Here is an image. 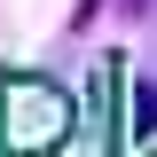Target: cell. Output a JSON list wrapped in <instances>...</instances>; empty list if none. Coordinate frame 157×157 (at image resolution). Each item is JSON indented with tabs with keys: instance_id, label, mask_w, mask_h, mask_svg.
<instances>
[{
	"instance_id": "6da1fadb",
	"label": "cell",
	"mask_w": 157,
	"mask_h": 157,
	"mask_svg": "<svg viewBox=\"0 0 157 157\" xmlns=\"http://www.w3.org/2000/svg\"><path fill=\"white\" fill-rule=\"evenodd\" d=\"M71 134V94L47 78H0V157H47Z\"/></svg>"
},
{
	"instance_id": "7a4b0ae2",
	"label": "cell",
	"mask_w": 157,
	"mask_h": 157,
	"mask_svg": "<svg viewBox=\"0 0 157 157\" xmlns=\"http://www.w3.org/2000/svg\"><path fill=\"white\" fill-rule=\"evenodd\" d=\"M126 126H134V134H157V86H149V78L126 94Z\"/></svg>"
}]
</instances>
